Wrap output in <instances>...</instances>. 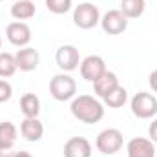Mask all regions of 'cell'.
I'll list each match as a JSON object with an SVG mask.
<instances>
[{"label": "cell", "mask_w": 157, "mask_h": 157, "mask_svg": "<svg viewBox=\"0 0 157 157\" xmlns=\"http://www.w3.org/2000/svg\"><path fill=\"white\" fill-rule=\"evenodd\" d=\"M71 115L84 124H97L104 117V106L91 95H78L71 99Z\"/></svg>", "instance_id": "cell-1"}, {"label": "cell", "mask_w": 157, "mask_h": 157, "mask_svg": "<svg viewBox=\"0 0 157 157\" xmlns=\"http://www.w3.org/2000/svg\"><path fill=\"white\" fill-rule=\"evenodd\" d=\"M49 93L59 102L71 101L75 97V93H77V82L70 73L60 71V73L53 75L51 80H49Z\"/></svg>", "instance_id": "cell-2"}, {"label": "cell", "mask_w": 157, "mask_h": 157, "mask_svg": "<svg viewBox=\"0 0 157 157\" xmlns=\"http://www.w3.org/2000/svg\"><path fill=\"white\" fill-rule=\"evenodd\" d=\"M130 108L137 119H152L157 115V97L148 91H139L132 97Z\"/></svg>", "instance_id": "cell-3"}, {"label": "cell", "mask_w": 157, "mask_h": 157, "mask_svg": "<svg viewBox=\"0 0 157 157\" xmlns=\"http://www.w3.org/2000/svg\"><path fill=\"white\" fill-rule=\"evenodd\" d=\"M73 24L78 29H93L97 24H101V13L99 7L91 2H82L73 9Z\"/></svg>", "instance_id": "cell-4"}, {"label": "cell", "mask_w": 157, "mask_h": 157, "mask_svg": "<svg viewBox=\"0 0 157 157\" xmlns=\"http://www.w3.org/2000/svg\"><path fill=\"white\" fill-rule=\"evenodd\" d=\"M122 143H124V137H122V132L117 128H106L102 130L97 139H95V146L101 154L104 155H113L117 154L119 150L122 148Z\"/></svg>", "instance_id": "cell-5"}, {"label": "cell", "mask_w": 157, "mask_h": 157, "mask_svg": "<svg viewBox=\"0 0 157 157\" xmlns=\"http://www.w3.org/2000/svg\"><path fill=\"white\" fill-rule=\"evenodd\" d=\"M55 62L57 66L60 68V71L64 73H71L75 71L78 66H80V55H78V49L71 44H64L57 49L55 53Z\"/></svg>", "instance_id": "cell-6"}, {"label": "cell", "mask_w": 157, "mask_h": 157, "mask_svg": "<svg viewBox=\"0 0 157 157\" xmlns=\"http://www.w3.org/2000/svg\"><path fill=\"white\" fill-rule=\"evenodd\" d=\"M101 28L108 35H121L128 29V18L121 9H110L101 17Z\"/></svg>", "instance_id": "cell-7"}, {"label": "cell", "mask_w": 157, "mask_h": 157, "mask_svg": "<svg viewBox=\"0 0 157 157\" xmlns=\"http://www.w3.org/2000/svg\"><path fill=\"white\" fill-rule=\"evenodd\" d=\"M80 77L88 82H95L97 78L101 77L106 71V62L101 55H88L86 59L80 60Z\"/></svg>", "instance_id": "cell-8"}, {"label": "cell", "mask_w": 157, "mask_h": 157, "mask_svg": "<svg viewBox=\"0 0 157 157\" xmlns=\"http://www.w3.org/2000/svg\"><path fill=\"white\" fill-rule=\"evenodd\" d=\"M6 37L7 40L17 46V48H26L29 42H31V28L26 24V22H11L7 28H6Z\"/></svg>", "instance_id": "cell-9"}, {"label": "cell", "mask_w": 157, "mask_h": 157, "mask_svg": "<svg viewBox=\"0 0 157 157\" xmlns=\"http://www.w3.org/2000/svg\"><path fill=\"white\" fill-rule=\"evenodd\" d=\"M15 60H17V70L29 73V71H35V70L39 68L40 55L35 48L26 46V48H20V49L15 53Z\"/></svg>", "instance_id": "cell-10"}, {"label": "cell", "mask_w": 157, "mask_h": 157, "mask_svg": "<svg viewBox=\"0 0 157 157\" xmlns=\"http://www.w3.org/2000/svg\"><path fill=\"white\" fill-rule=\"evenodd\" d=\"M128 157H155V146L150 139L144 137H133L126 144Z\"/></svg>", "instance_id": "cell-11"}, {"label": "cell", "mask_w": 157, "mask_h": 157, "mask_svg": "<svg viewBox=\"0 0 157 157\" xmlns=\"http://www.w3.org/2000/svg\"><path fill=\"white\" fill-rule=\"evenodd\" d=\"M64 157H91V144L86 137H71L64 144Z\"/></svg>", "instance_id": "cell-12"}, {"label": "cell", "mask_w": 157, "mask_h": 157, "mask_svg": "<svg viewBox=\"0 0 157 157\" xmlns=\"http://www.w3.org/2000/svg\"><path fill=\"white\" fill-rule=\"evenodd\" d=\"M20 135L29 143H37L44 135V124L39 117H26L20 122Z\"/></svg>", "instance_id": "cell-13"}, {"label": "cell", "mask_w": 157, "mask_h": 157, "mask_svg": "<svg viewBox=\"0 0 157 157\" xmlns=\"http://www.w3.org/2000/svg\"><path fill=\"white\" fill-rule=\"evenodd\" d=\"M117 86H119L117 75H115L113 71H108V70L93 82V90H95L97 97H101V99H104V97H106L110 91H113Z\"/></svg>", "instance_id": "cell-14"}, {"label": "cell", "mask_w": 157, "mask_h": 157, "mask_svg": "<svg viewBox=\"0 0 157 157\" xmlns=\"http://www.w3.org/2000/svg\"><path fill=\"white\" fill-rule=\"evenodd\" d=\"M37 15V6L31 2V0H17L13 6H11V17L18 22H24V20H29Z\"/></svg>", "instance_id": "cell-15"}, {"label": "cell", "mask_w": 157, "mask_h": 157, "mask_svg": "<svg viewBox=\"0 0 157 157\" xmlns=\"http://www.w3.org/2000/svg\"><path fill=\"white\" fill-rule=\"evenodd\" d=\"M17 137H18V130L13 122L9 121L0 122V148L11 150L17 143Z\"/></svg>", "instance_id": "cell-16"}, {"label": "cell", "mask_w": 157, "mask_h": 157, "mask_svg": "<svg viewBox=\"0 0 157 157\" xmlns=\"http://www.w3.org/2000/svg\"><path fill=\"white\" fill-rule=\"evenodd\" d=\"M20 112L24 113V117H39L40 99L35 93H24L20 97Z\"/></svg>", "instance_id": "cell-17"}, {"label": "cell", "mask_w": 157, "mask_h": 157, "mask_svg": "<svg viewBox=\"0 0 157 157\" xmlns=\"http://www.w3.org/2000/svg\"><path fill=\"white\" fill-rule=\"evenodd\" d=\"M144 9H146V2L144 0H121V11L124 13V17L128 20L143 17Z\"/></svg>", "instance_id": "cell-18"}, {"label": "cell", "mask_w": 157, "mask_h": 157, "mask_svg": "<svg viewBox=\"0 0 157 157\" xmlns=\"http://www.w3.org/2000/svg\"><path fill=\"white\" fill-rule=\"evenodd\" d=\"M17 71V60L13 53L0 51V78L13 77Z\"/></svg>", "instance_id": "cell-19"}, {"label": "cell", "mask_w": 157, "mask_h": 157, "mask_svg": "<svg viewBox=\"0 0 157 157\" xmlns=\"http://www.w3.org/2000/svg\"><path fill=\"white\" fill-rule=\"evenodd\" d=\"M102 101H104V104H108L110 108H122V106L126 104V101H128V91H126V88H122V86L119 84L117 88H115L113 91H110Z\"/></svg>", "instance_id": "cell-20"}, {"label": "cell", "mask_w": 157, "mask_h": 157, "mask_svg": "<svg viewBox=\"0 0 157 157\" xmlns=\"http://www.w3.org/2000/svg\"><path fill=\"white\" fill-rule=\"evenodd\" d=\"M73 0H46V7L48 11H51L53 15H64L71 9Z\"/></svg>", "instance_id": "cell-21"}, {"label": "cell", "mask_w": 157, "mask_h": 157, "mask_svg": "<svg viewBox=\"0 0 157 157\" xmlns=\"http://www.w3.org/2000/svg\"><path fill=\"white\" fill-rule=\"evenodd\" d=\"M11 97H13V86L6 78H0V104L7 102Z\"/></svg>", "instance_id": "cell-22"}, {"label": "cell", "mask_w": 157, "mask_h": 157, "mask_svg": "<svg viewBox=\"0 0 157 157\" xmlns=\"http://www.w3.org/2000/svg\"><path fill=\"white\" fill-rule=\"evenodd\" d=\"M148 137H150V141L154 144H157V119L152 121V124L148 126Z\"/></svg>", "instance_id": "cell-23"}, {"label": "cell", "mask_w": 157, "mask_h": 157, "mask_svg": "<svg viewBox=\"0 0 157 157\" xmlns=\"http://www.w3.org/2000/svg\"><path fill=\"white\" fill-rule=\"evenodd\" d=\"M148 82H150V86H152V90L157 93V70H154L152 73H150V77H148Z\"/></svg>", "instance_id": "cell-24"}, {"label": "cell", "mask_w": 157, "mask_h": 157, "mask_svg": "<svg viewBox=\"0 0 157 157\" xmlns=\"http://www.w3.org/2000/svg\"><path fill=\"white\" fill-rule=\"evenodd\" d=\"M13 157H33L29 152H24V150H20V152H15L13 154Z\"/></svg>", "instance_id": "cell-25"}, {"label": "cell", "mask_w": 157, "mask_h": 157, "mask_svg": "<svg viewBox=\"0 0 157 157\" xmlns=\"http://www.w3.org/2000/svg\"><path fill=\"white\" fill-rule=\"evenodd\" d=\"M0 157H13V152H11V150H4V148H0Z\"/></svg>", "instance_id": "cell-26"}, {"label": "cell", "mask_w": 157, "mask_h": 157, "mask_svg": "<svg viewBox=\"0 0 157 157\" xmlns=\"http://www.w3.org/2000/svg\"><path fill=\"white\" fill-rule=\"evenodd\" d=\"M0 48H2V39H0Z\"/></svg>", "instance_id": "cell-27"}, {"label": "cell", "mask_w": 157, "mask_h": 157, "mask_svg": "<svg viewBox=\"0 0 157 157\" xmlns=\"http://www.w3.org/2000/svg\"><path fill=\"white\" fill-rule=\"evenodd\" d=\"M0 2H4V0H0Z\"/></svg>", "instance_id": "cell-28"}]
</instances>
